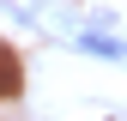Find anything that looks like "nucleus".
<instances>
[{
	"instance_id": "f257e3e1",
	"label": "nucleus",
	"mask_w": 127,
	"mask_h": 121,
	"mask_svg": "<svg viewBox=\"0 0 127 121\" xmlns=\"http://www.w3.org/2000/svg\"><path fill=\"white\" fill-rule=\"evenodd\" d=\"M0 97H18V60L0 49Z\"/></svg>"
},
{
	"instance_id": "f03ea898",
	"label": "nucleus",
	"mask_w": 127,
	"mask_h": 121,
	"mask_svg": "<svg viewBox=\"0 0 127 121\" xmlns=\"http://www.w3.org/2000/svg\"><path fill=\"white\" fill-rule=\"evenodd\" d=\"M79 49H91V55H127V42H115V36H79Z\"/></svg>"
}]
</instances>
